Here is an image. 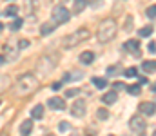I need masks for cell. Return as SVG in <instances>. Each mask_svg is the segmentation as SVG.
<instances>
[{
	"mask_svg": "<svg viewBox=\"0 0 156 136\" xmlns=\"http://www.w3.org/2000/svg\"><path fill=\"white\" fill-rule=\"evenodd\" d=\"M116 31H118L116 22H115L113 18H105V20L100 24V27H98V40H100L102 44H107V42H111V40L116 37Z\"/></svg>",
	"mask_w": 156,
	"mask_h": 136,
	"instance_id": "1",
	"label": "cell"
},
{
	"mask_svg": "<svg viewBox=\"0 0 156 136\" xmlns=\"http://www.w3.org/2000/svg\"><path fill=\"white\" fill-rule=\"evenodd\" d=\"M37 87H38V78L31 73L22 75L16 80V92L18 94H31V92L37 91Z\"/></svg>",
	"mask_w": 156,
	"mask_h": 136,
	"instance_id": "2",
	"label": "cell"
},
{
	"mask_svg": "<svg viewBox=\"0 0 156 136\" xmlns=\"http://www.w3.org/2000/svg\"><path fill=\"white\" fill-rule=\"evenodd\" d=\"M89 37H91V33H89V29H87V27H82V29H76L75 33H71V35H67V37H66V40H64V47L71 49V47H75V45H78L80 42L87 40Z\"/></svg>",
	"mask_w": 156,
	"mask_h": 136,
	"instance_id": "3",
	"label": "cell"
},
{
	"mask_svg": "<svg viewBox=\"0 0 156 136\" xmlns=\"http://www.w3.org/2000/svg\"><path fill=\"white\" fill-rule=\"evenodd\" d=\"M51 16H53V22H55V24H66V22H69L71 13L67 11V7H64V5H56V7H53Z\"/></svg>",
	"mask_w": 156,
	"mask_h": 136,
	"instance_id": "4",
	"label": "cell"
},
{
	"mask_svg": "<svg viewBox=\"0 0 156 136\" xmlns=\"http://www.w3.org/2000/svg\"><path fill=\"white\" fill-rule=\"evenodd\" d=\"M145 120L140 116V114H136V116H133L131 120H129V127H131V131H134V133H144L145 131Z\"/></svg>",
	"mask_w": 156,
	"mask_h": 136,
	"instance_id": "5",
	"label": "cell"
},
{
	"mask_svg": "<svg viewBox=\"0 0 156 136\" xmlns=\"http://www.w3.org/2000/svg\"><path fill=\"white\" fill-rule=\"evenodd\" d=\"M38 69H40V75H42V76L49 75V71H53V69H55V62H53V58L44 56V58L38 62Z\"/></svg>",
	"mask_w": 156,
	"mask_h": 136,
	"instance_id": "6",
	"label": "cell"
},
{
	"mask_svg": "<svg viewBox=\"0 0 156 136\" xmlns=\"http://www.w3.org/2000/svg\"><path fill=\"white\" fill-rule=\"evenodd\" d=\"M47 105H49L53 111H64V109H66V100L60 98V96H53V98H49Z\"/></svg>",
	"mask_w": 156,
	"mask_h": 136,
	"instance_id": "7",
	"label": "cell"
},
{
	"mask_svg": "<svg viewBox=\"0 0 156 136\" xmlns=\"http://www.w3.org/2000/svg\"><path fill=\"white\" fill-rule=\"evenodd\" d=\"M71 114L76 116V118H82V116L85 114V102L76 100V102L73 103V107H71Z\"/></svg>",
	"mask_w": 156,
	"mask_h": 136,
	"instance_id": "8",
	"label": "cell"
},
{
	"mask_svg": "<svg viewBox=\"0 0 156 136\" xmlns=\"http://www.w3.org/2000/svg\"><path fill=\"white\" fill-rule=\"evenodd\" d=\"M123 49L131 51L133 54H138V53H140V40L133 38V40H129V42H125V44H123Z\"/></svg>",
	"mask_w": 156,
	"mask_h": 136,
	"instance_id": "9",
	"label": "cell"
},
{
	"mask_svg": "<svg viewBox=\"0 0 156 136\" xmlns=\"http://www.w3.org/2000/svg\"><path fill=\"white\" fill-rule=\"evenodd\" d=\"M140 111H142L144 114L151 116V114L156 113V105L153 103V102H142V103H140Z\"/></svg>",
	"mask_w": 156,
	"mask_h": 136,
	"instance_id": "10",
	"label": "cell"
},
{
	"mask_svg": "<svg viewBox=\"0 0 156 136\" xmlns=\"http://www.w3.org/2000/svg\"><path fill=\"white\" fill-rule=\"evenodd\" d=\"M116 100H118V94L115 92V91H111V92H105V94L102 96V102H104V103H107V105H113Z\"/></svg>",
	"mask_w": 156,
	"mask_h": 136,
	"instance_id": "11",
	"label": "cell"
},
{
	"mask_svg": "<svg viewBox=\"0 0 156 136\" xmlns=\"http://www.w3.org/2000/svg\"><path fill=\"white\" fill-rule=\"evenodd\" d=\"M31 131H33V122L31 120H24L22 125H20V133L24 136H27V134H31Z\"/></svg>",
	"mask_w": 156,
	"mask_h": 136,
	"instance_id": "12",
	"label": "cell"
},
{
	"mask_svg": "<svg viewBox=\"0 0 156 136\" xmlns=\"http://www.w3.org/2000/svg\"><path fill=\"white\" fill-rule=\"evenodd\" d=\"M93 60H94V53L93 51H83L80 54V62L82 64H93Z\"/></svg>",
	"mask_w": 156,
	"mask_h": 136,
	"instance_id": "13",
	"label": "cell"
},
{
	"mask_svg": "<svg viewBox=\"0 0 156 136\" xmlns=\"http://www.w3.org/2000/svg\"><path fill=\"white\" fill-rule=\"evenodd\" d=\"M142 69L145 73H156V60H145L142 64Z\"/></svg>",
	"mask_w": 156,
	"mask_h": 136,
	"instance_id": "14",
	"label": "cell"
},
{
	"mask_svg": "<svg viewBox=\"0 0 156 136\" xmlns=\"http://www.w3.org/2000/svg\"><path fill=\"white\" fill-rule=\"evenodd\" d=\"M91 82H93V85H94L96 89H105V87H107V80H105V78H100V76H94V78L91 80Z\"/></svg>",
	"mask_w": 156,
	"mask_h": 136,
	"instance_id": "15",
	"label": "cell"
},
{
	"mask_svg": "<svg viewBox=\"0 0 156 136\" xmlns=\"http://www.w3.org/2000/svg\"><path fill=\"white\" fill-rule=\"evenodd\" d=\"M82 76H83V73H82V71L66 73V75H64V82H69V80H78V78H82Z\"/></svg>",
	"mask_w": 156,
	"mask_h": 136,
	"instance_id": "16",
	"label": "cell"
},
{
	"mask_svg": "<svg viewBox=\"0 0 156 136\" xmlns=\"http://www.w3.org/2000/svg\"><path fill=\"white\" fill-rule=\"evenodd\" d=\"M4 15H5V16H16V15H18V5H15V4L7 5L5 11H4Z\"/></svg>",
	"mask_w": 156,
	"mask_h": 136,
	"instance_id": "17",
	"label": "cell"
},
{
	"mask_svg": "<svg viewBox=\"0 0 156 136\" xmlns=\"http://www.w3.org/2000/svg\"><path fill=\"white\" fill-rule=\"evenodd\" d=\"M87 5V0H75V5H73V11L75 13H82Z\"/></svg>",
	"mask_w": 156,
	"mask_h": 136,
	"instance_id": "18",
	"label": "cell"
},
{
	"mask_svg": "<svg viewBox=\"0 0 156 136\" xmlns=\"http://www.w3.org/2000/svg\"><path fill=\"white\" fill-rule=\"evenodd\" d=\"M31 116H33L35 120H40V118L44 116V107H42V105H35L33 111H31Z\"/></svg>",
	"mask_w": 156,
	"mask_h": 136,
	"instance_id": "19",
	"label": "cell"
},
{
	"mask_svg": "<svg viewBox=\"0 0 156 136\" xmlns=\"http://www.w3.org/2000/svg\"><path fill=\"white\" fill-rule=\"evenodd\" d=\"M55 26L56 24H51V22H45V24H42V27H40V33L42 35H49L53 29H55Z\"/></svg>",
	"mask_w": 156,
	"mask_h": 136,
	"instance_id": "20",
	"label": "cell"
},
{
	"mask_svg": "<svg viewBox=\"0 0 156 136\" xmlns=\"http://www.w3.org/2000/svg\"><path fill=\"white\" fill-rule=\"evenodd\" d=\"M122 65L120 64H115V65H109L107 67V76H116L118 73H122V69H120Z\"/></svg>",
	"mask_w": 156,
	"mask_h": 136,
	"instance_id": "21",
	"label": "cell"
},
{
	"mask_svg": "<svg viewBox=\"0 0 156 136\" xmlns=\"http://www.w3.org/2000/svg\"><path fill=\"white\" fill-rule=\"evenodd\" d=\"M151 35H153V26H145V27L140 29V37H142V38H147V37H151Z\"/></svg>",
	"mask_w": 156,
	"mask_h": 136,
	"instance_id": "22",
	"label": "cell"
},
{
	"mask_svg": "<svg viewBox=\"0 0 156 136\" xmlns=\"http://www.w3.org/2000/svg\"><path fill=\"white\" fill-rule=\"evenodd\" d=\"M96 116H98L100 120H107V118H109V111H107L105 107H100V109H96Z\"/></svg>",
	"mask_w": 156,
	"mask_h": 136,
	"instance_id": "23",
	"label": "cell"
},
{
	"mask_svg": "<svg viewBox=\"0 0 156 136\" xmlns=\"http://www.w3.org/2000/svg\"><path fill=\"white\" fill-rule=\"evenodd\" d=\"M127 91H129V94L138 96V94L142 92V85H140V84H136V85H129V87H127Z\"/></svg>",
	"mask_w": 156,
	"mask_h": 136,
	"instance_id": "24",
	"label": "cell"
},
{
	"mask_svg": "<svg viewBox=\"0 0 156 136\" xmlns=\"http://www.w3.org/2000/svg\"><path fill=\"white\" fill-rule=\"evenodd\" d=\"M22 24H24V22H22L20 18H15V20L9 24V29H11V31H18V29L22 27Z\"/></svg>",
	"mask_w": 156,
	"mask_h": 136,
	"instance_id": "25",
	"label": "cell"
},
{
	"mask_svg": "<svg viewBox=\"0 0 156 136\" xmlns=\"http://www.w3.org/2000/svg\"><path fill=\"white\" fill-rule=\"evenodd\" d=\"M71 129V124L69 122H60V125H58V131L60 133H67Z\"/></svg>",
	"mask_w": 156,
	"mask_h": 136,
	"instance_id": "26",
	"label": "cell"
},
{
	"mask_svg": "<svg viewBox=\"0 0 156 136\" xmlns=\"http://www.w3.org/2000/svg\"><path fill=\"white\" fill-rule=\"evenodd\" d=\"M145 13H147V16H149V18H156V5H149Z\"/></svg>",
	"mask_w": 156,
	"mask_h": 136,
	"instance_id": "27",
	"label": "cell"
},
{
	"mask_svg": "<svg viewBox=\"0 0 156 136\" xmlns=\"http://www.w3.org/2000/svg\"><path fill=\"white\" fill-rule=\"evenodd\" d=\"M136 75H138V71H136L134 67H131V69H127V71H125V76H127V78H134Z\"/></svg>",
	"mask_w": 156,
	"mask_h": 136,
	"instance_id": "28",
	"label": "cell"
},
{
	"mask_svg": "<svg viewBox=\"0 0 156 136\" xmlns=\"http://www.w3.org/2000/svg\"><path fill=\"white\" fill-rule=\"evenodd\" d=\"M78 92H80V89H67L66 96H67V98H71V96H76Z\"/></svg>",
	"mask_w": 156,
	"mask_h": 136,
	"instance_id": "29",
	"label": "cell"
},
{
	"mask_svg": "<svg viewBox=\"0 0 156 136\" xmlns=\"http://www.w3.org/2000/svg\"><path fill=\"white\" fill-rule=\"evenodd\" d=\"M133 29V16H127V26H125V31L129 33Z\"/></svg>",
	"mask_w": 156,
	"mask_h": 136,
	"instance_id": "30",
	"label": "cell"
},
{
	"mask_svg": "<svg viewBox=\"0 0 156 136\" xmlns=\"http://www.w3.org/2000/svg\"><path fill=\"white\" fill-rule=\"evenodd\" d=\"M27 45H29V42H27V40H20V42H18V47H20V49H26Z\"/></svg>",
	"mask_w": 156,
	"mask_h": 136,
	"instance_id": "31",
	"label": "cell"
},
{
	"mask_svg": "<svg viewBox=\"0 0 156 136\" xmlns=\"http://www.w3.org/2000/svg\"><path fill=\"white\" fill-rule=\"evenodd\" d=\"M60 87H62V82H55V84L51 85V89H53V91H58Z\"/></svg>",
	"mask_w": 156,
	"mask_h": 136,
	"instance_id": "32",
	"label": "cell"
},
{
	"mask_svg": "<svg viewBox=\"0 0 156 136\" xmlns=\"http://www.w3.org/2000/svg\"><path fill=\"white\" fill-rule=\"evenodd\" d=\"M147 82H149V80H147L145 76H140V78H138V84H140V85H145Z\"/></svg>",
	"mask_w": 156,
	"mask_h": 136,
	"instance_id": "33",
	"label": "cell"
},
{
	"mask_svg": "<svg viewBox=\"0 0 156 136\" xmlns=\"http://www.w3.org/2000/svg\"><path fill=\"white\" fill-rule=\"evenodd\" d=\"M115 89H116V91H122V89H125V85H123L122 82H116V84H115Z\"/></svg>",
	"mask_w": 156,
	"mask_h": 136,
	"instance_id": "34",
	"label": "cell"
},
{
	"mask_svg": "<svg viewBox=\"0 0 156 136\" xmlns=\"http://www.w3.org/2000/svg\"><path fill=\"white\" fill-rule=\"evenodd\" d=\"M149 51L156 53V44H154V42H151V44H149Z\"/></svg>",
	"mask_w": 156,
	"mask_h": 136,
	"instance_id": "35",
	"label": "cell"
},
{
	"mask_svg": "<svg viewBox=\"0 0 156 136\" xmlns=\"http://www.w3.org/2000/svg\"><path fill=\"white\" fill-rule=\"evenodd\" d=\"M4 64H5V56H2V54H0V67H2Z\"/></svg>",
	"mask_w": 156,
	"mask_h": 136,
	"instance_id": "36",
	"label": "cell"
},
{
	"mask_svg": "<svg viewBox=\"0 0 156 136\" xmlns=\"http://www.w3.org/2000/svg\"><path fill=\"white\" fill-rule=\"evenodd\" d=\"M151 89H153V92H156V84H153V85H151Z\"/></svg>",
	"mask_w": 156,
	"mask_h": 136,
	"instance_id": "37",
	"label": "cell"
},
{
	"mask_svg": "<svg viewBox=\"0 0 156 136\" xmlns=\"http://www.w3.org/2000/svg\"><path fill=\"white\" fill-rule=\"evenodd\" d=\"M2 29H4V24H2V22H0V31H2Z\"/></svg>",
	"mask_w": 156,
	"mask_h": 136,
	"instance_id": "38",
	"label": "cell"
},
{
	"mask_svg": "<svg viewBox=\"0 0 156 136\" xmlns=\"http://www.w3.org/2000/svg\"><path fill=\"white\" fill-rule=\"evenodd\" d=\"M151 136H156V131H154V133H153V134H151Z\"/></svg>",
	"mask_w": 156,
	"mask_h": 136,
	"instance_id": "39",
	"label": "cell"
},
{
	"mask_svg": "<svg viewBox=\"0 0 156 136\" xmlns=\"http://www.w3.org/2000/svg\"><path fill=\"white\" fill-rule=\"evenodd\" d=\"M62 2H69V0H62Z\"/></svg>",
	"mask_w": 156,
	"mask_h": 136,
	"instance_id": "40",
	"label": "cell"
},
{
	"mask_svg": "<svg viewBox=\"0 0 156 136\" xmlns=\"http://www.w3.org/2000/svg\"><path fill=\"white\" fill-rule=\"evenodd\" d=\"M0 136H7V134H0Z\"/></svg>",
	"mask_w": 156,
	"mask_h": 136,
	"instance_id": "41",
	"label": "cell"
},
{
	"mask_svg": "<svg viewBox=\"0 0 156 136\" xmlns=\"http://www.w3.org/2000/svg\"><path fill=\"white\" fill-rule=\"evenodd\" d=\"M109 136H113V134H109Z\"/></svg>",
	"mask_w": 156,
	"mask_h": 136,
	"instance_id": "42",
	"label": "cell"
},
{
	"mask_svg": "<svg viewBox=\"0 0 156 136\" xmlns=\"http://www.w3.org/2000/svg\"><path fill=\"white\" fill-rule=\"evenodd\" d=\"M87 136H91V134H87Z\"/></svg>",
	"mask_w": 156,
	"mask_h": 136,
	"instance_id": "43",
	"label": "cell"
}]
</instances>
